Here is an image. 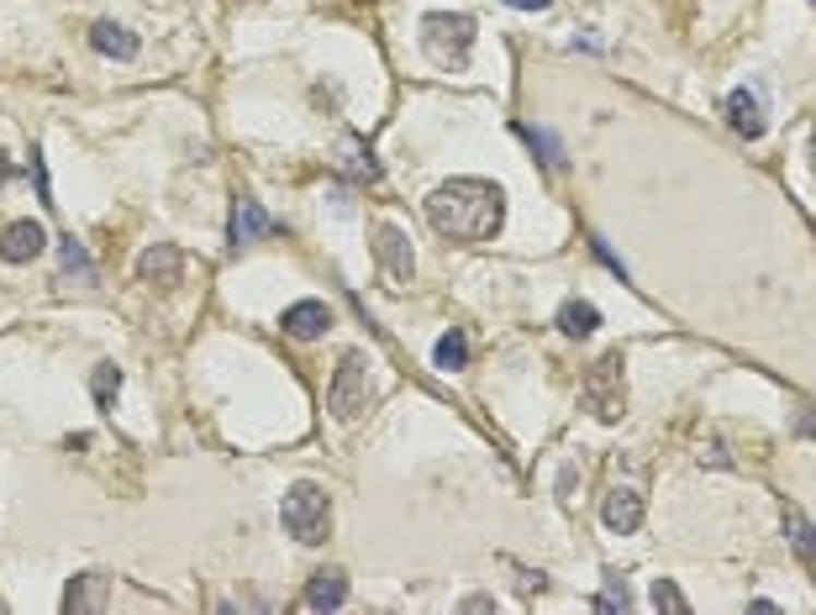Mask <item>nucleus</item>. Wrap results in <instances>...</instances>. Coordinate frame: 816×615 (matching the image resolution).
Returning a JSON list of instances; mask_svg holds the SVG:
<instances>
[{
  "label": "nucleus",
  "mask_w": 816,
  "mask_h": 615,
  "mask_svg": "<svg viewBox=\"0 0 816 615\" xmlns=\"http://www.w3.org/2000/svg\"><path fill=\"white\" fill-rule=\"evenodd\" d=\"M180 274H184V258H180V248H175V242H153L148 253L137 258V279L153 285V290H175V285H180Z\"/></svg>",
  "instance_id": "nucleus-8"
},
{
  "label": "nucleus",
  "mask_w": 816,
  "mask_h": 615,
  "mask_svg": "<svg viewBox=\"0 0 816 615\" xmlns=\"http://www.w3.org/2000/svg\"><path fill=\"white\" fill-rule=\"evenodd\" d=\"M653 611H669V615H691V600L680 594V584L674 579H659L653 584Z\"/></svg>",
  "instance_id": "nucleus-23"
},
{
  "label": "nucleus",
  "mask_w": 816,
  "mask_h": 615,
  "mask_svg": "<svg viewBox=\"0 0 816 615\" xmlns=\"http://www.w3.org/2000/svg\"><path fill=\"white\" fill-rule=\"evenodd\" d=\"M585 400L596 410V421H622V410H627L622 352H605L601 363H590V374H585Z\"/></svg>",
  "instance_id": "nucleus-5"
},
{
  "label": "nucleus",
  "mask_w": 816,
  "mask_h": 615,
  "mask_svg": "<svg viewBox=\"0 0 816 615\" xmlns=\"http://www.w3.org/2000/svg\"><path fill=\"white\" fill-rule=\"evenodd\" d=\"M516 137H521V143L532 147V153H543V164H548V169H564V147L553 143L548 132H538V126H527V121H516Z\"/></svg>",
  "instance_id": "nucleus-20"
},
{
  "label": "nucleus",
  "mask_w": 816,
  "mask_h": 615,
  "mask_svg": "<svg viewBox=\"0 0 816 615\" xmlns=\"http://www.w3.org/2000/svg\"><path fill=\"white\" fill-rule=\"evenodd\" d=\"M279 521H285V531H290L301 547H322V542L333 536V499H327L322 484L301 479V484H290V490H285Z\"/></svg>",
  "instance_id": "nucleus-2"
},
{
  "label": "nucleus",
  "mask_w": 816,
  "mask_h": 615,
  "mask_svg": "<svg viewBox=\"0 0 816 615\" xmlns=\"http://www.w3.org/2000/svg\"><path fill=\"white\" fill-rule=\"evenodd\" d=\"M548 589V574H521V594H543Z\"/></svg>",
  "instance_id": "nucleus-26"
},
{
  "label": "nucleus",
  "mask_w": 816,
  "mask_h": 615,
  "mask_svg": "<svg viewBox=\"0 0 816 615\" xmlns=\"http://www.w3.org/2000/svg\"><path fill=\"white\" fill-rule=\"evenodd\" d=\"M812 164H816V132H812Z\"/></svg>",
  "instance_id": "nucleus-29"
},
{
  "label": "nucleus",
  "mask_w": 816,
  "mask_h": 615,
  "mask_svg": "<svg viewBox=\"0 0 816 615\" xmlns=\"http://www.w3.org/2000/svg\"><path fill=\"white\" fill-rule=\"evenodd\" d=\"M643 516H648V510H643V495H637V490H627V484H622V490H611V495H605V505H601L605 531H616V536H633V531L643 527Z\"/></svg>",
  "instance_id": "nucleus-12"
},
{
  "label": "nucleus",
  "mask_w": 816,
  "mask_h": 615,
  "mask_svg": "<svg viewBox=\"0 0 816 615\" xmlns=\"http://www.w3.org/2000/svg\"><path fill=\"white\" fill-rule=\"evenodd\" d=\"M374 400V384H369V369H363V352H343L333 384H327V410L337 421H359Z\"/></svg>",
  "instance_id": "nucleus-4"
},
{
  "label": "nucleus",
  "mask_w": 816,
  "mask_h": 615,
  "mask_svg": "<svg viewBox=\"0 0 816 615\" xmlns=\"http://www.w3.org/2000/svg\"><path fill=\"white\" fill-rule=\"evenodd\" d=\"M432 363H437V369H448V374H454V369H464V363H469V337H464V331H443V337H437V348H432Z\"/></svg>",
  "instance_id": "nucleus-17"
},
{
  "label": "nucleus",
  "mask_w": 816,
  "mask_h": 615,
  "mask_svg": "<svg viewBox=\"0 0 816 615\" xmlns=\"http://www.w3.org/2000/svg\"><path fill=\"white\" fill-rule=\"evenodd\" d=\"M596 611H633V594H627V584H622V574H605V594L596 600Z\"/></svg>",
  "instance_id": "nucleus-24"
},
{
  "label": "nucleus",
  "mask_w": 816,
  "mask_h": 615,
  "mask_svg": "<svg viewBox=\"0 0 816 615\" xmlns=\"http://www.w3.org/2000/svg\"><path fill=\"white\" fill-rule=\"evenodd\" d=\"M343 600H348L343 574H337V568H316V574H311V584H305V611H337Z\"/></svg>",
  "instance_id": "nucleus-13"
},
{
  "label": "nucleus",
  "mask_w": 816,
  "mask_h": 615,
  "mask_svg": "<svg viewBox=\"0 0 816 615\" xmlns=\"http://www.w3.org/2000/svg\"><path fill=\"white\" fill-rule=\"evenodd\" d=\"M700 463H727V453L711 442V447H700Z\"/></svg>",
  "instance_id": "nucleus-27"
},
{
  "label": "nucleus",
  "mask_w": 816,
  "mask_h": 615,
  "mask_svg": "<svg viewBox=\"0 0 816 615\" xmlns=\"http://www.w3.org/2000/svg\"><path fill=\"white\" fill-rule=\"evenodd\" d=\"M785 536H790V547L806 557V563H816V527L801 516V510H795V505L785 510Z\"/></svg>",
  "instance_id": "nucleus-19"
},
{
  "label": "nucleus",
  "mask_w": 816,
  "mask_h": 615,
  "mask_svg": "<svg viewBox=\"0 0 816 615\" xmlns=\"http://www.w3.org/2000/svg\"><path fill=\"white\" fill-rule=\"evenodd\" d=\"M43 248H48V227L43 221H11L5 237H0V258L5 264H32Z\"/></svg>",
  "instance_id": "nucleus-10"
},
{
  "label": "nucleus",
  "mask_w": 816,
  "mask_h": 615,
  "mask_svg": "<svg viewBox=\"0 0 816 615\" xmlns=\"http://www.w3.org/2000/svg\"><path fill=\"white\" fill-rule=\"evenodd\" d=\"M59 258H63V274H69V279L80 274L85 285H95V264H91V253H85V248H80L74 237H63V242H59Z\"/></svg>",
  "instance_id": "nucleus-21"
},
{
  "label": "nucleus",
  "mask_w": 816,
  "mask_h": 615,
  "mask_svg": "<svg viewBox=\"0 0 816 615\" xmlns=\"http://www.w3.org/2000/svg\"><path fill=\"white\" fill-rule=\"evenodd\" d=\"M596 326H601V311H596L590 300H564V305H559V331H564V337H590Z\"/></svg>",
  "instance_id": "nucleus-15"
},
{
  "label": "nucleus",
  "mask_w": 816,
  "mask_h": 615,
  "mask_svg": "<svg viewBox=\"0 0 816 615\" xmlns=\"http://www.w3.org/2000/svg\"><path fill=\"white\" fill-rule=\"evenodd\" d=\"M727 126L737 132V137H748L758 143L764 132H769V106H764V89L758 85H737L727 95Z\"/></svg>",
  "instance_id": "nucleus-7"
},
{
  "label": "nucleus",
  "mask_w": 816,
  "mask_h": 615,
  "mask_svg": "<svg viewBox=\"0 0 816 615\" xmlns=\"http://www.w3.org/2000/svg\"><path fill=\"white\" fill-rule=\"evenodd\" d=\"M91 48L95 53H106V59H137V37L117 22H95L91 27Z\"/></svg>",
  "instance_id": "nucleus-14"
},
{
  "label": "nucleus",
  "mask_w": 816,
  "mask_h": 615,
  "mask_svg": "<svg viewBox=\"0 0 816 615\" xmlns=\"http://www.w3.org/2000/svg\"><path fill=\"white\" fill-rule=\"evenodd\" d=\"M506 5H516V11H548L553 0H506Z\"/></svg>",
  "instance_id": "nucleus-28"
},
{
  "label": "nucleus",
  "mask_w": 816,
  "mask_h": 615,
  "mask_svg": "<svg viewBox=\"0 0 816 615\" xmlns=\"http://www.w3.org/2000/svg\"><path fill=\"white\" fill-rule=\"evenodd\" d=\"M63 611H100V574H80L63 589Z\"/></svg>",
  "instance_id": "nucleus-18"
},
{
  "label": "nucleus",
  "mask_w": 816,
  "mask_h": 615,
  "mask_svg": "<svg viewBox=\"0 0 816 615\" xmlns=\"http://www.w3.org/2000/svg\"><path fill=\"white\" fill-rule=\"evenodd\" d=\"M274 232V221H269V210L259 201H232V216H227V242L232 248H253V242H264V237Z\"/></svg>",
  "instance_id": "nucleus-9"
},
{
  "label": "nucleus",
  "mask_w": 816,
  "mask_h": 615,
  "mask_svg": "<svg viewBox=\"0 0 816 615\" xmlns=\"http://www.w3.org/2000/svg\"><path fill=\"white\" fill-rule=\"evenodd\" d=\"M427 221L454 242H490L506 221V190L490 179H448L427 195Z\"/></svg>",
  "instance_id": "nucleus-1"
},
{
  "label": "nucleus",
  "mask_w": 816,
  "mask_h": 615,
  "mask_svg": "<svg viewBox=\"0 0 816 615\" xmlns=\"http://www.w3.org/2000/svg\"><path fill=\"white\" fill-rule=\"evenodd\" d=\"M422 48L437 69L469 63V48H475V16H454V11H432V16H422Z\"/></svg>",
  "instance_id": "nucleus-3"
},
{
  "label": "nucleus",
  "mask_w": 816,
  "mask_h": 615,
  "mask_svg": "<svg viewBox=\"0 0 816 615\" xmlns=\"http://www.w3.org/2000/svg\"><path fill=\"white\" fill-rule=\"evenodd\" d=\"M596 258H601V264L611 268V274H616V279H627V264H622V258H616V253H611V248H605L601 237H596Z\"/></svg>",
  "instance_id": "nucleus-25"
},
{
  "label": "nucleus",
  "mask_w": 816,
  "mask_h": 615,
  "mask_svg": "<svg viewBox=\"0 0 816 615\" xmlns=\"http://www.w3.org/2000/svg\"><path fill=\"white\" fill-rule=\"evenodd\" d=\"M91 389H95V406H100V410L117 406V395H121V369H117V363H100V369H95V379H91Z\"/></svg>",
  "instance_id": "nucleus-22"
},
{
  "label": "nucleus",
  "mask_w": 816,
  "mask_h": 615,
  "mask_svg": "<svg viewBox=\"0 0 816 615\" xmlns=\"http://www.w3.org/2000/svg\"><path fill=\"white\" fill-rule=\"evenodd\" d=\"M343 169L353 179H380V158H374V147L363 143V137H343Z\"/></svg>",
  "instance_id": "nucleus-16"
},
{
  "label": "nucleus",
  "mask_w": 816,
  "mask_h": 615,
  "mask_svg": "<svg viewBox=\"0 0 816 615\" xmlns=\"http://www.w3.org/2000/svg\"><path fill=\"white\" fill-rule=\"evenodd\" d=\"M5 174H11V169H5V164H0V179H5Z\"/></svg>",
  "instance_id": "nucleus-30"
},
{
  "label": "nucleus",
  "mask_w": 816,
  "mask_h": 615,
  "mask_svg": "<svg viewBox=\"0 0 816 615\" xmlns=\"http://www.w3.org/2000/svg\"><path fill=\"white\" fill-rule=\"evenodd\" d=\"M374 258H380V268H385V279H391L395 290H400V285H411L417 258H411V237L400 232V227H391V221H380V227H374Z\"/></svg>",
  "instance_id": "nucleus-6"
},
{
  "label": "nucleus",
  "mask_w": 816,
  "mask_h": 615,
  "mask_svg": "<svg viewBox=\"0 0 816 615\" xmlns=\"http://www.w3.org/2000/svg\"><path fill=\"white\" fill-rule=\"evenodd\" d=\"M279 326H285V337H296V342H316V337L333 326V311H327L322 300H296V305L279 316Z\"/></svg>",
  "instance_id": "nucleus-11"
}]
</instances>
